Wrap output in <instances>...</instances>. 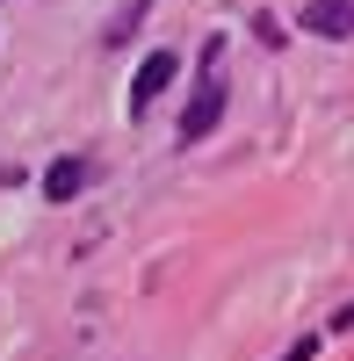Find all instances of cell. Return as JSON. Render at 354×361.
Returning a JSON list of instances; mask_svg holds the SVG:
<instances>
[{"mask_svg":"<svg viewBox=\"0 0 354 361\" xmlns=\"http://www.w3.org/2000/svg\"><path fill=\"white\" fill-rule=\"evenodd\" d=\"M224 37H210L202 44V66H195V102L181 109V145H195V137H210L217 123H224Z\"/></svg>","mask_w":354,"mask_h":361,"instance_id":"cell-1","label":"cell"},{"mask_svg":"<svg viewBox=\"0 0 354 361\" xmlns=\"http://www.w3.org/2000/svg\"><path fill=\"white\" fill-rule=\"evenodd\" d=\"M173 73H181V58H173V51H152V58H145V66L130 73V116H145V109H152L159 94H166V87H173Z\"/></svg>","mask_w":354,"mask_h":361,"instance_id":"cell-2","label":"cell"},{"mask_svg":"<svg viewBox=\"0 0 354 361\" xmlns=\"http://www.w3.org/2000/svg\"><path fill=\"white\" fill-rule=\"evenodd\" d=\"M304 29H311V37L347 44L354 37V8H347V0H304Z\"/></svg>","mask_w":354,"mask_h":361,"instance_id":"cell-3","label":"cell"},{"mask_svg":"<svg viewBox=\"0 0 354 361\" xmlns=\"http://www.w3.org/2000/svg\"><path fill=\"white\" fill-rule=\"evenodd\" d=\"M80 188H87V166H80V159H58V166L44 173V195H51V202H73Z\"/></svg>","mask_w":354,"mask_h":361,"instance_id":"cell-4","label":"cell"}]
</instances>
